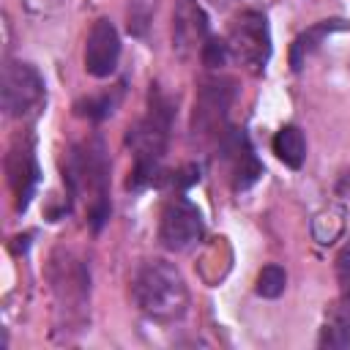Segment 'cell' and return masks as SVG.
<instances>
[{"mask_svg": "<svg viewBox=\"0 0 350 350\" xmlns=\"http://www.w3.org/2000/svg\"><path fill=\"white\" fill-rule=\"evenodd\" d=\"M336 276H339L342 293H350V241L342 246V252L336 257Z\"/></svg>", "mask_w": 350, "mask_h": 350, "instance_id": "18", "label": "cell"}, {"mask_svg": "<svg viewBox=\"0 0 350 350\" xmlns=\"http://www.w3.org/2000/svg\"><path fill=\"white\" fill-rule=\"evenodd\" d=\"M345 186H347V189H350V172H347V175H345Z\"/></svg>", "mask_w": 350, "mask_h": 350, "instance_id": "20", "label": "cell"}, {"mask_svg": "<svg viewBox=\"0 0 350 350\" xmlns=\"http://www.w3.org/2000/svg\"><path fill=\"white\" fill-rule=\"evenodd\" d=\"M170 126H172V101L153 85L148 115L137 120L126 134V142L134 153V172L129 178L131 189H142L156 180L159 164L167 153Z\"/></svg>", "mask_w": 350, "mask_h": 350, "instance_id": "2", "label": "cell"}, {"mask_svg": "<svg viewBox=\"0 0 350 350\" xmlns=\"http://www.w3.org/2000/svg\"><path fill=\"white\" fill-rule=\"evenodd\" d=\"M131 293L137 309L156 323H172L183 317L189 306V287L180 271L167 260H148L137 271Z\"/></svg>", "mask_w": 350, "mask_h": 350, "instance_id": "3", "label": "cell"}, {"mask_svg": "<svg viewBox=\"0 0 350 350\" xmlns=\"http://www.w3.org/2000/svg\"><path fill=\"white\" fill-rule=\"evenodd\" d=\"M232 82L230 79H205L200 88V96L194 101V118L191 129L200 139H221L227 126V109L232 104Z\"/></svg>", "mask_w": 350, "mask_h": 350, "instance_id": "7", "label": "cell"}, {"mask_svg": "<svg viewBox=\"0 0 350 350\" xmlns=\"http://www.w3.org/2000/svg\"><path fill=\"white\" fill-rule=\"evenodd\" d=\"M200 52H202V63H205L208 68H219V66H224V60L230 57L227 44H224V41H216V38H208Z\"/></svg>", "mask_w": 350, "mask_h": 350, "instance_id": "17", "label": "cell"}, {"mask_svg": "<svg viewBox=\"0 0 350 350\" xmlns=\"http://www.w3.org/2000/svg\"><path fill=\"white\" fill-rule=\"evenodd\" d=\"M172 41L180 55L197 46L202 49V44L208 41V19L197 5V0H178L175 16H172Z\"/></svg>", "mask_w": 350, "mask_h": 350, "instance_id": "11", "label": "cell"}, {"mask_svg": "<svg viewBox=\"0 0 350 350\" xmlns=\"http://www.w3.org/2000/svg\"><path fill=\"white\" fill-rule=\"evenodd\" d=\"M211 5H216V8H227V5H232L235 0H208Z\"/></svg>", "mask_w": 350, "mask_h": 350, "instance_id": "19", "label": "cell"}, {"mask_svg": "<svg viewBox=\"0 0 350 350\" xmlns=\"http://www.w3.org/2000/svg\"><path fill=\"white\" fill-rule=\"evenodd\" d=\"M219 156H221V161L227 167V175H230L235 191H246L262 175L260 159L254 156L246 134L238 131V129H227L224 131V137L219 139Z\"/></svg>", "mask_w": 350, "mask_h": 350, "instance_id": "8", "label": "cell"}, {"mask_svg": "<svg viewBox=\"0 0 350 350\" xmlns=\"http://www.w3.org/2000/svg\"><path fill=\"white\" fill-rule=\"evenodd\" d=\"M227 52L235 63H241L252 74H262L271 57V30L268 19L260 11H243L232 19L227 33Z\"/></svg>", "mask_w": 350, "mask_h": 350, "instance_id": "4", "label": "cell"}, {"mask_svg": "<svg viewBox=\"0 0 350 350\" xmlns=\"http://www.w3.org/2000/svg\"><path fill=\"white\" fill-rule=\"evenodd\" d=\"M287 287V273L282 265H265L260 273H257V295L262 298H279Z\"/></svg>", "mask_w": 350, "mask_h": 350, "instance_id": "15", "label": "cell"}, {"mask_svg": "<svg viewBox=\"0 0 350 350\" xmlns=\"http://www.w3.org/2000/svg\"><path fill=\"white\" fill-rule=\"evenodd\" d=\"M202 238V213L183 194H172L159 216V241L170 252H186Z\"/></svg>", "mask_w": 350, "mask_h": 350, "instance_id": "6", "label": "cell"}, {"mask_svg": "<svg viewBox=\"0 0 350 350\" xmlns=\"http://www.w3.org/2000/svg\"><path fill=\"white\" fill-rule=\"evenodd\" d=\"M63 180L74 200L85 202L93 230L109 216V159L98 137L77 142L63 161Z\"/></svg>", "mask_w": 350, "mask_h": 350, "instance_id": "1", "label": "cell"}, {"mask_svg": "<svg viewBox=\"0 0 350 350\" xmlns=\"http://www.w3.org/2000/svg\"><path fill=\"white\" fill-rule=\"evenodd\" d=\"M118 57H120V36L115 25L101 16L93 22L85 41V71L90 77L104 79L118 68Z\"/></svg>", "mask_w": 350, "mask_h": 350, "instance_id": "9", "label": "cell"}, {"mask_svg": "<svg viewBox=\"0 0 350 350\" xmlns=\"http://www.w3.org/2000/svg\"><path fill=\"white\" fill-rule=\"evenodd\" d=\"M0 101L11 118H25L38 109L44 101V79L38 68L22 60H8L0 77Z\"/></svg>", "mask_w": 350, "mask_h": 350, "instance_id": "5", "label": "cell"}, {"mask_svg": "<svg viewBox=\"0 0 350 350\" xmlns=\"http://www.w3.org/2000/svg\"><path fill=\"white\" fill-rule=\"evenodd\" d=\"M5 172H8V186L16 194V211H25L30 205V197L38 183V164L33 156V148L25 142H16L8 156H5Z\"/></svg>", "mask_w": 350, "mask_h": 350, "instance_id": "10", "label": "cell"}, {"mask_svg": "<svg viewBox=\"0 0 350 350\" xmlns=\"http://www.w3.org/2000/svg\"><path fill=\"white\" fill-rule=\"evenodd\" d=\"M317 345L328 347V350H347L350 347V293H342L325 309Z\"/></svg>", "mask_w": 350, "mask_h": 350, "instance_id": "12", "label": "cell"}, {"mask_svg": "<svg viewBox=\"0 0 350 350\" xmlns=\"http://www.w3.org/2000/svg\"><path fill=\"white\" fill-rule=\"evenodd\" d=\"M115 101H118V98H112V96L88 98V101H79V104H77V112H79V115H88V118H93V120H98V118H107V115L112 112Z\"/></svg>", "mask_w": 350, "mask_h": 350, "instance_id": "16", "label": "cell"}, {"mask_svg": "<svg viewBox=\"0 0 350 350\" xmlns=\"http://www.w3.org/2000/svg\"><path fill=\"white\" fill-rule=\"evenodd\" d=\"M339 27H342L339 19H325V22L312 25L306 33H301V36L293 41V46H290V66H293V71H301L304 63H306V57H309L334 30H339Z\"/></svg>", "mask_w": 350, "mask_h": 350, "instance_id": "13", "label": "cell"}, {"mask_svg": "<svg viewBox=\"0 0 350 350\" xmlns=\"http://www.w3.org/2000/svg\"><path fill=\"white\" fill-rule=\"evenodd\" d=\"M273 153L279 156V161L298 170L306 159V139H304L301 129L298 126H282L273 137Z\"/></svg>", "mask_w": 350, "mask_h": 350, "instance_id": "14", "label": "cell"}]
</instances>
